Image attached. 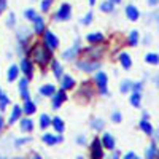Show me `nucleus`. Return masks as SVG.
<instances>
[{"label":"nucleus","mask_w":159,"mask_h":159,"mask_svg":"<svg viewBox=\"0 0 159 159\" xmlns=\"http://www.w3.org/2000/svg\"><path fill=\"white\" fill-rule=\"evenodd\" d=\"M40 91V94H43V96H54L56 94V88L54 84H45L38 89Z\"/></svg>","instance_id":"4468645a"},{"label":"nucleus","mask_w":159,"mask_h":159,"mask_svg":"<svg viewBox=\"0 0 159 159\" xmlns=\"http://www.w3.org/2000/svg\"><path fill=\"white\" fill-rule=\"evenodd\" d=\"M76 159H83V157H81V156H78V157H76Z\"/></svg>","instance_id":"6e6d98bb"},{"label":"nucleus","mask_w":159,"mask_h":159,"mask_svg":"<svg viewBox=\"0 0 159 159\" xmlns=\"http://www.w3.org/2000/svg\"><path fill=\"white\" fill-rule=\"evenodd\" d=\"M24 16L27 18V19H30V21H35L37 19V13L34 10H25L24 11Z\"/></svg>","instance_id":"473e14b6"},{"label":"nucleus","mask_w":159,"mask_h":159,"mask_svg":"<svg viewBox=\"0 0 159 159\" xmlns=\"http://www.w3.org/2000/svg\"><path fill=\"white\" fill-rule=\"evenodd\" d=\"M111 119H113L115 123H119V121H121V113H119V111H115V113L111 115Z\"/></svg>","instance_id":"58836bf2"},{"label":"nucleus","mask_w":159,"mask_h":159,"mask_svg":"<svg viewBox=\"0 0 159 159\" xmlns=\"http://www.w3.org/2000/svg\"><path fill=\"white\" fill-rule=\"evenodd\" d=\"M91 21H92V13H91V11H89V13H88V15H86V16H84V19H83V21H81V22H83V24H89V22H91Z\"/></svg>","instance_id":"ea45409f"},{"label":"nucleus","mask_w":159,"mask_h":159,"mask_svg":"<svg viewBox=\"0 0 159 159\" xmlns=\"http://www.w3.org/2000/svg\"><path fill=\"white\" fill-rule=\"evenodd\" d=\"M0 159H5V157H2V156H0Z\"/></svg>","instance_id":"4d7b16f0"},{"label":"nucleus","mask_w":159,"mask_h":159,"mask_svg":"<svg viewBox=\"0 0 159 159\" xmlns=\"http://www.w3.org/2000/svg\"><path fill=\"white\" fill-rule=\"evenodd\" d=\"M8 102H10V100H8L7 94H3V92H2V94H0V108L3 110V108L7 107V105H8Z\"/></svg>","instance_id":"f704fd0d"},{"label":"nucleus","mask_w":159,"mask_h":159,"mask_svg":"<svg viewBox=\"0 0 159 159\" xmlns=\"http://www.w3.org/2000/svg\"><path fill=\"white\" fill-rule=\"evenodd\" d=\"M0 94H2V91H0Z\"/></svg>","instance_id":"bf43d9fd"},{"label":"nucleus","mask_w":159,"mask_h":159,"mask_svg":"<svg viewBox=\"0 0 159 159\" xmlns=\"http://www.w3.org/2000/svg\"><path fill=\"white\" fill-rule=\"evenodd\" d=\"M24 111L27 113V115L35 113V103H32L30 100H29V102H25V103H24Z\"/></svg>","instance_id":"bb28decb"},{"label":"nucleus","mask_w":159,"mask_h":159,"mask_svg":"<svg viewBox=\"0 0 159 159\" xmlns=\"http://www.w3.org/2000/svg\"><path fill=\"white\" fill-rule=\"evenodd\" d=\"M140 127H142V130L145 132V134H151L153 132V127H151V124L147 121V119H142L140 121Z\"/></svg>","instance_id":"412c9836"},{"label":"nucleus","mask_w":159,"mask_h":159,"mask_svg":"<svg viewBox=\"0 0 159 159\" xmlns=\"http://www.w3.org/2000/svg\"><path fill=\"white\" fill-rule=\"evenodd\" d=\"M52 70H54V75L59 78L62 76V65L57 62V61H52Z\"/></svg>","instance_id":"a878e982"},{"label":"nucleus","mask_w":159,"mask_h":159,"mask_svg":"<svg viewBox=\"0 0 159 159\" xmlns=\"http://www.w3.org/2000/svg\"><path fill=\"white\" fill-rule=\"evenodd\" d=\"M7 8V0H0V13Z\"/></svg>","instance_id":"a18cd8bd"},{"label":"nucleus","mask_w":159,"mask_h":159,"mask_svg":"<svg viewBox=\"0 0 159 159\" xmlns=\"http://www.w3.org/2000/svg\"><path fill=\"white\" fill-rule=\"evenodd\" d=\"M16 159H22V157H16Z\"/></svg>","instance_id":"13d9d810"},{"label":"nucleus","mask_w":159,"mask_h":159,"mask_svg":"<svg viewBox=\"0 0 159 159\" xmlns=\"http://www.w3.org/2000/svg\"><path fill=\"white\" fill-rule=\"evenodd\" d=\"M32 127H34L32 119L25 118V119H22V121H21V129H22V130H32Z\"/></svg>","instance_id":"4be33fe9"},{"label":"nucleus","mask_w":159,"mask_h":159,"mask_svg":"<svg viewBox=\"0 0 159 159\" xmlns=\"http://www.w3.org/2000/svg\"><path fill=\"white\" fill-rule=\"evenodd\" d=\"M3 129V119H2V116H0V130Z\"/></svg>","instance_id":"de8ad7c7"},{"label":"nucleus","mask_w":159,"mask_h":159,"mask_svg":"<svg viewBox=\"0 0 159 159\" xmlns=\"http://www.w3.org/2000/svg\"><path fill=\"white\" fill-rule=\"evenodd\" d=\"M140 92H134V94H132L130 96V103L132 105H134V107H139V105H140Z\"/></svg>","instance_id":"c85d7f7f"},{"label":"nucleus","mask_w":159,"mask_h":159,"mask_svg":"<svg viewBox=\"0 0 159 159\" xmlns=\"http://www.w3.org/2000/svg\"><path fill=\"white\" fill-rule=\"evenodd\" d=\"M18 72H19V69L16 67V65H11L10 70H8V80H10V81H13V80L18 76Z\"/></svg>","instance_id":"b1692460"},{"label":"nucleus","mask_w":159,"mask_h":159,"mask_svg":"<svg viewBox=\"0 0 159 159\" xmlns=\"http://www.w3.org/2000/svg\"><path fill=\"white\" fill-rule=\"evenodd\" d=\"M45 46H46L48 49H56V48L59 46L57 37L52 34V32H49V30L45 32Z\"/></svg>","instance_id":"f03ea898"},{"label":"nucleus","mask_w":159,"mask_h":159,"mask_svg":"<svg viewBox=\"0 0 159 159\" xmlns=\"http://www.w3.org/2000/svg\"><path fill=\"white\" fill-rule=\"evenodd\" d=\"M18 38L21 40V43H24L25 40H29V30L25 29V27H19V30H18Z\"/></svg>","instance_id":"aec40b11"},{"label":"nucleus","mask_w":159,"mask_h":159,"mask_svg":"<svg viewBox=\"0 0 159 159\" xmlns=\"http://www.w3.org/2000/svg\"><path fill=\"white\" fill-rule=\"evenodd\" d=\"M100 54H102V48H99V46H92V48L86 49V57H89V59H97V57H100Z\"/></svg>","instance_id":"9d476101"},{"label":"nucleus","mask_w":159,"mask_h":159,"mask_svg":"<svg viewBox=\"0 0 159 159\" xmlns=\"http://www.w3.org/2000/svg\"><path fill=\"white\" fill-rule=\"evenodd\" d=\"M30 159H42V157H40V156H38V154H34V156H32V157H30Z\"/></svg>","instance_id":"8fccbe9b"},{"label":"nucleus","mask_w":159,"mask_h":159,"mask_svg":"<svg viewBox=\"0 0 159 159\" xmlns=\"http://www.w3.org/2000/svg\"><path fill=\"white\" fill-rule=\"evenodd\" d=\"M30 57H34V61L38 64V65H42V67H45V65L51 61V52L49 49L45 46V45H34V48L30 49Z\"/></svg>","instance_id":"f257e3e1"},{"label":"nucleus","mask_w":159,"mask_h":159,"mask_svg":"<svg viewBox=\"0 0 159 159\" xmlns=\"http://www.w3.org/2000/svg\"><path fill=\"white\" fill-rule=\"evenodd\" d=\"M51 3H52V0H43V2H42V10L43 11H48L49 7H51Z\"/></svg>","instance_id":"e433bc0d"},{"label":"nucleus","mask_w":159,"mask_h":159,"mask_svg":"<svg viewBox=\"0 0 159 159\" xmlns=\"http://www.w3.org/2000/svg\"><path fill=\"white\" fill-rule=\"evenodd\" d=\"M19 88H21V92L22 91H27V78H22L19 81Z\"/></svg>","instance_id":"4c0bfd02"},{"label":"nucleus","mask_w":159,"mask_h":159,"mask_svg":"<svg viewBox=\"0 0 159 159\" xmlns=\"http://www.w3.org/2000/svg\"><path fill=\"white\" fill-rule=\"evenodd\" d=\"M78 51H80V42L76 40L75 45H73L72 48L65 49V51L62 52V57H64V59H67V61H72V59H75V57L78 56Z\"/></svg>","instance_id":"20e7f679"},{"label":"nucleus","mask_w":159,"mask_h":159,"mask_svg":"<svg viewBox=\"0 0 159 159\" xmlns=\"http://www.w3.org/2000/svg\"><path fill=\"white\" fill-rule=\"evenodd\" d=\"M100 143H102L107 150H113V148H115V139L111 137V134H103Z\"/></svg>","instance_id":"1a4fd4ad"},{"label":"nucleus","mask_w":159,"mask_h":159,"mask_svg":"<svg viewBox=\"0 0 159 159\" xmlns=\"http://www.w3.org/2000/svg\"><path fill=\"white\" fill-rule=\"evenodd\" d=\"M51 123H52V126H54V129H56L57 132H62V130H64V123H62L61 118H54Z\"/></svg>","instance_id":"5701e85b"},{"label":"nucleus","mask_w":159,"mask_h":159,"mask_svg":"<svg viewBox=\"0 0 159 159\" xmlns=\"http://www.w3.org/2000/svg\"><path fill=\"white\" fill-rule=\"evenodd\" d=\"M96 81L100 88V92L102 94H107V75H105L103 72H99L97 76H96Z\"/></svg>","instance_id":"0eeeda50"},{"label":"nucleus","mask_w":159,"mask_h":159,"mask_svg":"<svg viewBox=\"0 0 159 159\" xmlns=\"http://www.w3.org/2000/svg\"><path fill=\"white\" fill-rule=\"evenodd\" d=\"M21 94H22L21 97H22V99H24L25 102H29V100H30V94H29V91H22Z\"/></svg>","instance_id":"79ce46f5"},{"label":"nucleus","mask_w":159,"mask_h":159,"mask_svg":"<svg viewBox=\"0 0 159 159\" xmlns=\"http://www.w3.org/2000/svg\"><path fill=\"white\" fill-rule=\"evenodd\" d=\"M126 15L130 21H137L139 19V10L134 5H127L126 7Z\"/></svg>","instance_id":"9b49d317"},{"label":"nucleus","mask_w":159,"mask_h":159,"mask_svg":"<svg viewBox=\"0 0 159 159\" xmlns=\"http://www.w3.org/2000/svg\"><path fill=\"white\" fill-rule=\"evenodd\" d=\"M76 142H78V143H80V145H83V143H84V142H86V139H84V137H83V135H80V137H78V139H76Z\"/></svg>","instance_id":"49530a36"},{"label":"nucleus","mask_w":159,"mask_h":159,"mask_svg":"<svg viewBox=\"0 0 159 159\" xmlns=\"http://www.w3.org/2000/svg\"><path fill=\"white\" fill-rule=\"evenodd\" d=\"M43 142L46 143V145H56V143H59V142H62V137L61 135H52V134H45L43 135Z\"/></svg>","instance_id":"f8f14e48"},{"label":"nucleus","mask_w":159,"mask_h":159,"mask_svg":"<svg viewBox=\"0 0 159 159\" xmlns=\"http://www.w3.org/2000/svg\"><path fill=\"white\" fill-rule=\"evenodd\" d=\"M147 62H150V64H159V56L157 54H154V52H150V54H147Z\"/></svg>","instance_id":"7c9ffc66"},{"label":"nucleus","mask_w":159,"mask_h":159,"mask_svg":"<svg viewBox=\"0 0 159 159\" xmlns=\"http://www.w3.org/2000/svg\"><path fill=\"white\" fill-rule=\"evenodd\" d=\"M156 157V145H150L148 150H147V159H154Z\"/></svg>","instance_id":"c756f323"},{"label":"nucleus","mask_w":159,"mask_h":159,"mask_svg":"<svg viewBox=\"0 0 159 159\" xmlns=\"http://www.w3.org/2000/svg\"><path fill=\"white\" fill-rule=\"evenodd\" d=\"M156 2H157V0H150V3H151V5H154Z\"/></svg>","instance_id":"864d4df0"},{"label":"nucleus","mask_w":159,"mask_h":159,"mask_svg":"<svg viewBox=\"0 0 159 159\" xmlns=\"http://www.w3.org/2000/svg\"><path fill=\"white\" fill-rule=\"evenodd\" d=\"M21 111H22V108L19 107V105H15V108H13V111H11V116H10V124H15V121H18L19 119V116H21Z\"/></svg>","instance_id":"2eb2a0df"},{"label":"nucleus","mask_w":159,"mask_h":159,"mask_svg":"<svg viewBox=\"0 0 159 159\" xmlns=\"http://www.w3.org/2000/svg\"><path fill=\"white\" fill-rule=\"evenodd\" d=\"M27 142H30V139H29V137H25V139H19V140H16V142H15V145H16V147H19V145L27 143Z\"/></svg>","instance_id":"a19ab883"},{"label":"nucleus","mask_w":159,"mask_h":159,"mask_svg":"<svg viewBox=\"0 0 159 159\" xmlns=\"http://www.w3.org/2000/svg\"><path fill=\"white\" fill-rule=\"evenodd\" d=\"M13 19H16V18H15V13H10V18H8V22H7V24H8V25H13Z\"/></svg>","instance_id":"c03bdc74"},{"label":"nucleus","mask_w":159,"mask_h":159,"mask_svg":"<svg viewBox=\"0 0 159 159\" xmlns=\"http://www.w3.org/2000/svg\"><path fill=\"white\" fill-rule=\"evenodd\" d=\"M100 10H102V11H111V10H113V3H111V2H103V3L100 5Z\"/></svg>","instance_id":"c9c22d12"},{"label":"nucleus","mask_w":159,"mask_h":159,"mask_svg":"<svg viewBox=\"0 0 159 159\" xmlns=\"http://www.w3.org/2000/svg\"><path fill=\"white\" fill-rule=\"evenodd\" d=\"M118 157H119V153H118V151H116V153H115V154H113V159H118Z\"/></svg>","instance_id":"3c124183"},{"label":"nucleus","mask_w":159,"mask_h":159,"mask_svg":"<svg viewBox=\"0 0 159 159\" xmlns=\"http://www.w3.org/2000/svg\"><path fill=\"white\" fill-rule=\"evenodd\" d=\"M154 81H156V84L159 86V75H156V78H154Z\"/></svg>","instance_id":"09e8293b"},{"label":"nucleus","mask_w":159,"mask_h":159,"mask_svg":"<svg viewBox=\"0 0 159 159\" xmlns=\"http://www.w3.org/2000/svg\"><path fill=\"white\" fill-rule=\"evenodd\" d=\"M91 153H92V159H102V143H100L99 139H96L92 142Z\"/></svg>","instance_id":"423d86ee"},{"label":"nucleus","mask_w":159,"mask_h":159,"mask_svg":"<svg viewBox=\"0 0 159 159\" xmlns=\"http://www.w3.org/2000/svg\"><path fill=\"white\" fill-rule=\"evenodd\" d=\"M124 159H139V157H137V154H134V153H127V154L124 156Z\"/></svg>","instance_id":"37998d69"},{"label":"nucleus","mask_w":159,"mask_h":159,"mask_svg":"<svg viewBox=\"0 0 159 159\" xmlns=\"http://www.w3.org/2000/svg\"><path fill=\"white\" fill-rule=\"evenodd\" d=\"M65 100V91H59L52 96V108H59L62 102Z\"/></svg>","instance_id":"6e6552de"},{"label":"nucleus","mask_w":159,"mask_h":159,"mask_svg":"<svg viewBox=\"0 0 159 159\" xmlns=\"http://www.w3.org/2000/svg\"><path fill=\"white\" fill-rule=\"evenodd\" d=\"M21 69H22V72L25 73V76H27V78L32 76V64H30L29 59H22V62H21Z\"/></svg>","instance_id":"ddd939ff"},{"label":"nucleus","mask_w":159,"mask_h":159,"mask_svg":"<svg viewBox=\"0 0 159 159\" xmlns=\"http://www.w3.org/2000/svg\"><path fill=\"white\" fill-rule=\"evenodd\" d=\"M49 124H51V119H49L48 115H42V116H40V127L45 129V127H48Z\"/></svg>","instance_id":"393cba45"},{"label":"nucleus","mask_w":159,"mask_h":159,"mask_svg":"<svg viewBox=\"0 0 159 159\" xmlns=\"http://www.w3.org/2000/svg\"><path fill=\"white\" fill-rule=\"evenodd\" d=\"M45 30V21H43V18H38L37 16V19H35V32L37 34H42Z\"/></svg>","instance_id":"6ab92c4d"},{"label":"nucleus","mask_w":159,"mask_h":159,"mask_svg":"<svg viewBox=\"0 0 159 159\" xmlns=\"http://www.w3.org/2000/svg\"><path fill=\"white\" fill-rule=\"evenodd\" d=\"M110 2H111V3H119L121 0H110Z\"/></svg>","instance_id":"603ef678"},{"label":"nucleus","mask_w":159,"mask_h":159,"mask_svg":"<svg viewBox=\"0 0 159 159\" xmlns=\"http://www.w3.org/2000/svg\"><path fill=\"white\" fill-rule=\"evenodd\" d=\"M70 13H72V7L69 3H62L59 11H57V15H56V19L57 21H67L70 18Z\"/></svg>","instance_id":"7ed1b4c3"},{"label":"nucleus","mask_w":159,"mask_h":159,"mask_svg":"<svg viewBox=\"0 0 159 159\" xmlns=\"http://www.w3.org/2000/svg\"><path fill=\"white\" fill-rule=\"evenodd\" d=\"M73 84H75V81L72 76H69V75L62 76V91H67V89L73 88Z\"/></svg>","instance_id":"dca6fc26"},{"label":"nucleus","mask_w":159,"mask_h":159,"mask_svg":"<svg viewBox=\"0 0 159 159\" xmlns=\"http://www.w3.org/2000/svg\"><path fill=\"white\" fill-rule=\"evenodd\" d=\"M76 65H78V69H81V70H84V72H94V70H97V69L100 67V64H99L97 61H94V62H91V61L78 62Z\"/></svg>","instance_id":"39448f33"},{"label":"nucleus","mask_w":159,"mask_h":159,"mask_svg":"<svg viewBox=\"0 0 159 159\" xmlns=\"http://www.w3.org/2000/svg\"><path fill=\"white\" fill-rule=\"evenodd\" d=\"M132 86H134V84H132L130 81L124 80V81L121 83V92H127V91H130V89H132Z\"/></svg>","instance_id":"72a5a7b5"},{"label":"nucleus","mask_w":159,"mask_h":159,"mask_svg":"<svg viewBox=\"0 0 159 159\" xmlns=\"http://www.w3.org/2000/svg\"><path fill=\"white\" fill-rule=\"evenodd\" d=\"M91 127L100 130V129H103V121L102 119H94V121H91Z\"/></svg>","instance_id":"2f4dec72"},{"label":"nucleus","mask_w":159,"mask_h":159,"mask_svg":"<svg viewBox=\"0 0 159 159\" xmlns=\"http://www.w3.org/2000/svg\"><path fill=\"white\" fill-rule=\"evenodd\" d=\"M86 38H88L89 43H100V42H103V35H102L100 32H97V34H89Z\"/></svg>","instance_id":"f3484780"},{"label":"nucleus","mask_w":159,"mask_h":159,"mask_svg":"<svg viewBox=\"0 0 159 159\" xmlns=\"http://www.w3.org/2000/svg\"><path fill=\"white\" fill-rule=\"evenodd\" d=\"M89 2H91V5H94V2H96V0H89Z\"/></svg>","instance_id":"5fc2aeb1"},{"label":"nucleus","mask_w":159,"mask_h":159,"mask_svg":"<svg viewBox=\"0 0 159 159\" xmlns=\"http://www.w3.org/2000/svg\"><path fill=\"white\" fill-rule=\"evenodd\" d=\"M137 42H139V32H137V30H132L130 35H129V43H130L132 46H135Z\"/></svg>","instance_id":"cd10ccee"},{"label":"nucleus","mask_w":159,"mask_h":159,"mask_svg":"<svg viewBox=\"0 0 159 159\" xmlns=\"http://www.w3.org/2000/svg\"><path fill=\"white\" fill-rule=\"evenodd\" d=\"M119 61H121V64H123V67H124V69H130V65H132V61H130L129 54H126V52H123V54L119 56Z\"/></svg>","instance_id":"a211bd4d"}]
</instances>
